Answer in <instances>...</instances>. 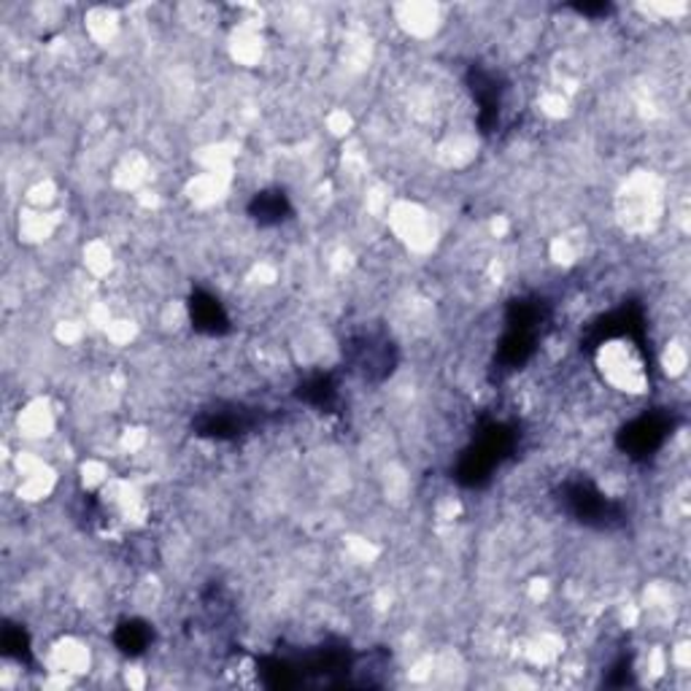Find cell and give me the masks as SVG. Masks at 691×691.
Listing matches in <instances>:
<instances>
[{"label": "cell", "instance_id": "obj_7", "mask_svg": "<svg viewBox=\"0 0 691 691\" xmlns=\"http://www.w3.org/2000/svg\"><path fill=\"white\" fill-rule=\"evenodd\" d=\"M465 84L470 89V98L476 103V123L483 136H492L502 123V111H506V95L508 82L500 71L487 68L481 63H472L465 74Z\"/></svg>", "mask_w": 691, "mask_h": 691}, {"label": "cell", "instance_id": "obj_10", "mask_svg": "<svg viewBox=\"0 0 691 691\" xmlns=\"http://www.w3.org/2000/svg\"><path fill=\"white\" fill-rule=\"evenodd\" d=\"M551 321V302L538 295H521L508 300L506 306V327L513 330H527L543 336V330Z\"/></svg>", "mask_w": 691, "mask_h": 691}, {"label": "cell", "instance_id": "obj_14", "mask_svg": "<svg viewBox=\"0 0 691 691\" xmlns=\"http://www.w3.org/2000/svg\"><path fill=\"white\" fill-rule=\"evenodd\" d=\"M155 642V627L143 618H125L114 629V646L125 653V657H143Z\"/></svg>", "mask_w": 691, "mask_h": 691}, {"label": "cell", "instance_id": "obj_3", "mask_svg": "<svg viewBox=\"0 0 691 691\" xmlns=\"http://www.w3.org/2000/svg\"><path fill=\"white\" fill-rule=\"evenodd\" d=\"M341 351L346 368L368 384H384L400 365V349L384 327H360L349 332Z\"/></svg>", "mask_w": 691, "mask_h": 691}, {"label": "cell", "instance_id": "obj_13", "mask_svg": "<svg viewBox=\"0 0 691 691\" xmlns=\"http://www.w3.org/2000/svg\"><path fill=\"white\" fill-rule=\"evenodd\" d=\"M257 678L263 687L268 689H300L302 678L297 670L293 657H281V653H268V657L257 659Z\"/></svg>", "mask_w": 691, "mask_h": 691}, {"label": "cell", "instance_id": "obj_9", "mask_svg": "<svg viewBox=\"0 0 691 691\" xmlns=\"http://www.w3.org/2000/svg\"><path fill=\"white\" fill-rule=\"evenodd\" d=\"M538 341H541L538 332L506 327V332H502L500 343H497V351H495V371L500 375H508V373L519 371V368H524L527 362L535 357Z\"/></svg>", "mask_w": 691, "mask_h": 691}, {"label": "cell", "instance_id": "obj_12", "mask_svg": "<svg viewBox=\"0 0 691 691\" xmlns=\"http://www.w3.org/2000/svg\"><path fill=\"white\" fill-rule=\"evenodd\" d=\"M246 214L252 216V222L259 224V227H278V224L293 220L295 209L287 192L278 190V187H270V190L257 192V195L248 200Z\"/></svg>", "mask_w": 691, "mask_h": 691}, {"label": "cell", "instance_id": "obj_15", "mask_svg": "<svg viewBox=\"0 0 691 691\" xmlns=\"http://www.w3.org/2000/svg\"><path fill=\"white\" fill-rule=\"evenodd\" d=\"M0 651L3 657L14 659L20 665H33V646H30V635L22 624H3V632H0Z\"/></svg>", "mask_w": 691, "mask_h": 691}, {"label": "cell", "instance_id": "obj_4", "mask_svg": "<svg viewBox=\"0 0 691 691\" xmlns=\"http://www.w3.org/2000/svg\"><path fill=\"white\" fill-rule=\"evenodd\" d=\"M678 416L670 408H653L635 416L616 433V448L632 463H648L662 451V446L676 433Z\"/></svg>", "mask_w": 691, "mask_h": 691}, {"label": "cell", "instance_id": "obj_16", "mask_svg": "<svg viewBox=\"0 0 691 691\" xmlns=\"http://www.w3.org/2000/svg\"><path fill=\"white\" fill-rule=\"evenodd\" d=\"M635 683V670H632V657L621 653L614 665L608 667V676H605V687L610 689H627Z\"/></svg>", "mask_w": 691, "mask_h": 691}, {"label": "cell", "instance_id": "obj_1", "mask_svg": "<svg viewBox=\"0 0 691 691\" xmlns=\"http://www.w3.org/2000/svg\"><path fill=\"white\" fill-rule=\"evenodd\" d=\"M519 438L521 433L517 424L497 419L481 422L472 433L470 444L459 454L457 465H454V481L465 489L489 487L500 465L513 457Z\"/></svg>", "mask_w": 691, "mask_h": 691}, {"label": "cell", "instance_id": "obj_8", "mask_svg": "<svg viewBox=\"0 0 691 691\" xmlns=\"http://www.w3.org/2000/svg\"><path fill=\"white\" fill-rule=\"evenodd\" d=\"M187 311H190L192 330L200 332V336L222 338L233 330L227 308H224L220 297L211 295L209 289H192L190 300H187Z\"/></svg>", "mask_w": 691, "mask_h": 691}, {"label": "cell", "instance_id": "obj_5", "mask_svg": "<svg viewBox=\"0 0 691 691\" xmlns=\"http://www.w3.org/2000/svg\"><path fill=\"white\" fill-rule=\"evenodd\" d=\"M616 338H629L646 362L651 365V343H648V319L646 308L638 300H627L616 311L605 313V317L594 319L589 330L581 338V349L597 351L605 341H616Z\"/></svg>", "mask_w": 691, "mask_h": 691}, {"label": "cell", "instance_id": "obj_2", "mask_svg": "<svg viewBox=\"0 0 691 691\" xmlns=\"http://www.w3.org/2000/svg\"><path fill=\"white\" fill-rule=\"evenodd\" d=\"M556 500H560L562 511L567 517H573L578 524L589 527L597 532H616L624 530L629 521L627 508L621 502L614 500L592 481V478L578 476L562 481V487L556 489Z\"/></svg>", "mask_w": 691, "mask_h": 691}, {"label": "cell", "instance_id": "obj_11", "mask_svg": "<svg viewBox=\"0 0 691 691\" xmlns=\"http://www.w3.org/2000/svg\"><path fill=\"white\" fill-rule=\"evenodd\" d=\"M295 397L308 408H317L321 414H336L341 408V386L336 373H313L297 384Z\"/></svg>", "mask_w": 691, "mask_h": 691}, {"label": "cell", "instance_id": "obj_17", "mask_svg": "<svg viewBox=\"0 0 691 691\" xmlns=\"http://www.w3.org/2000/svg\"><path fill=\"white\" fill-rule=\"evenodd\" d=\"M567 9L575 11V14H581V17H589V20H603V17H608L610 11H614V3L597 0V3H570Z\"/></svg>", "mask_w": 691, "mask_h": 691}, {"label": "cell", "instance_id": "obj_6", "mask_svg": "<svg viewBox=\"0 0 691 691\" xmlns=\"http://www.w3.org/2000/svg\"><path fill=\"white\" fill-rule=\"evenodd\" d=\"M265 424V411L244 403H216L192 419V433L209 440H238Z\"/></svg>", "mask_w": 691, "mask_h": 691}]
</instances>
